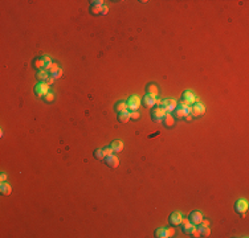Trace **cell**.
I'll return each instance as SVG.
<instances>
[{
	"mask_svg": "<svg viewBox=\"0 0 249 238\" xmlns=\"http://www.w3.org/2000/svg\"><path fill=\"white\" fill-rule=\"evenodd\" d=\"M176 106H177V103L175 99H164L160 102V106H159V107H162L167 114H170V113H174Z\"/></svg>",
	"mask_w": 249,
	"mask_h": 238,
	"instance_id": "1",
	"label": "cell"
},
{
	"mask_svg": "<svg viewBox=\"0 0 249 238\" xmlns=\"http://www.w3.org/2000/svg\"><path fill=\"white\" fill-rule=\"evenodd\" d=\"M155 237L164 238V227H159V229L155 230Z\"/></svg>",
	"mask_w": 249,
	"mask_h": 238,
	"instance_id": "27",
	"label": "cell"
},
{
	"mask_svg": "<svg viewBox=\"0 0 249 238\" xmlns=\"http://www.w3.org/2000/svg\"><path fill=\"white\" fill-rule=\"evenodd\" d=\"M235 210L237 212L238 214L244 216V214L246 213V210H248V201L246 200H238L235 205Z\"/></svg>",
	"mask_w": 249,
	"mask_h": 238,
	"instance_id": "6",
	"label": "cell"
},
{
	"mask_svg": "<svg viewBox=\"0 0 249 238\" xmlns=\"http://www.w3.org/2000/svg\"><path fill=\"white\" fill-rule=\"evenodd\" d=\"M110 147L113 148L114 152H121V151L123 150V143H122L121 140H114V142L111 143Z\"/></svg>",
	"mask_w": 249,
	"mask_h": 238,
	"instance_id": "15",
	"label": "cell"
},
{
	"mask_svg": "<svg viewBox=\"0 0 249 238\" xmlns=\"http://www.w3.org/2000/svg\"><path fill=\"white\" fill-rule=\"evenodd\" d=\"M94 157L95 159H98V160H103L105 159V155H103V150H95L94 151Z\"/></svg>",
	"mask_w": 249,
	"mask_h": 238,
	"instance_id": "21",
	"label": "cell"
},
{
	"mask_svg": "<svg viewBox=\"0 0 249 238\" xmlns=\"http://www.w3.org/2000/svg\"><path fill=\"white\" fill-rule=\"evenodd\" d=\"M191 108H192V113H191V115H193V116H200V115H203V114L205 113V107H204V105L197 103V102H196Z\"/></svg>",
	"mask_w": 249,
	"mask_h": 238,
	"instance_id": "7",
	"label": "cell"
},
{
	"mask_svg": "<svg viewBox=\"0 0 249 238\" xmlns=\"http://www.w3.org/2000/svg\"><path fill=\"white\" fill-rule=\"evenodd\" d=\"M174 234H175L174 227H167V229H164V238H167V237H172Z\"/></svg>",
	"mask_w": 249,
	"mask_h": 238,
	"instance_id": "25",
	"label": "cell"
},
{
	"mask_svg": "<svg viewBox=\"0 0 249 238\" xmlns=\"http://www.w3.org/2000/svg\"><path fill=\"white\" fill-rule=\"evenodd\" d=\"M139 113L138 111H130V119H132V120H137V119H139Z\"/></svg>",
	"mask_w": 249,
	"mask_h": 238,
	"instance_id": "30",
	"label": "cell"
},
{
	"mask_svg": "<svg viewBox=\"0 0 249 238\" xmlns=\"http://www.w3.org/2000/svg\"><path fill=\"white\" fill-rule=\"evenodd\" d=\"M105 163L107 164L110 168H117V167L119 165L118 157H117V156H114V155H110V156H107V157H105Z\"/></svg>",
	"mask_w": 249,
	"mask_h": 238,
	"instance_id": "10",
	"label": "cell"
},
{
	"mask_svg": "<svg viewBox=\"0 0 249 238\" xmlns=\"http://www.w3.org/2000/svg\"><path fill=\"white\" fill-rule=\"evenodd\" d=\"M53 77H54V78H61V77H62V69H58V70L53 74Z\"/></svg>",
	"mask_w": 249,
	"mask_h": 238,
	"instance_id": "36",
	"label": "cell"
},
{
	"mask_svg": "<svg viewBox=\"0 0 249 238\" xmlns=\"http://www.w3.org/2000/svg\"><path fill=\"white\" fill-rule=\"evenodd\" d=\"M118 120L121 123H127L130 120V111H123V113H118Z\"/></svg>",
	"mask_w": 249,
	"mask_h": 238,
	"instance_id": "14",
	"label": "cell"
},
{
	"mask_svg": "<svg viewBox=\"0 0 249 238\" xmlns=\"http://www.w3.org/2000/svg\"><path fill=\"white\" fill-rule=\"evenodd\" d=\"M211 235V230H209V226L208 227H203L200 229V237H209Z\"/></svg>",
	"mask_w": 249,
	"mask_h": 238,
	"instance_id": "24",
	"label": "cell"
},
{
	"mask_svg": "<svg viewBox=\"0 0 249 238\" xmlns=\"http://www.w3.org/2000/svg\"><path fill=\"white\" fill-rule=\"evenodd\" d=\"M143 105L148 108H152L156 105V97H152L150 94H146V97L143 98Z\"/></svg>",
	"mask_w": 249,
	"mask_h": 238,
	"instance_id": "9",
	"label": "cell"
},
{
	"mask_svg": "<svg viewBox=\"0 0 249 238\" xmlns=\"http://www.w3.org/2000/svg\"><path fill=\"white\" fill-rule=\"evenodd\" d=\"M164 115H166V111L162 107H159V106L156 108H152V111H151V118H152L154 122H162Z\"/></svg>",
	"mask_w": 249,
	"mask_h": 238,
	"instance_id": "3",
	"label": "cell"
},
{
	"mask_svg": "<svg viewBox=\"0 0 249 238\" xmlns=\"http://www.w3.org/2000/svg\"><path fill=\"white\" fill-rule=\"evenodd\" d=\"M44 99H45V102H48V103L53 102V100H54V94H53V93H48L44 97Z\"/></svg>",
	"mask_w": 249,
	"mask_h": 238,
	"instance_id": "29",
	"label": "cell"
},
{
	"mask_svg": "<svg viewBox=\"0 0 249 238\" xmlns=\"http://www.w3.org/2000/svg\"><path fill=\"white\" fill-rule=\"evenodd\" d=\"M54 79H56V78H54V77H53V76H52V77L49 76V77H48V78H47V81L44 82V83H47L48 86H49V85H52L53 82H54Z\"/></svg>",
	"mask_w": 249,
	"mask_h": 238,
	"instance_id": "34",
	"label": "cell"
},
{
	"mask_svg": "<svg viewBox=\"0 0 249 238\" xmlns=\"http://www.w3.org/2000/svg\"><path fill=\"white\" fill-rule=\"evenodd\" d=\"M115 110L118 113H123V111H129L127 110V102H118L115 105Z\"/></svg>",
	"mask_w": 249,
	"mask_h": 238,
	"instance_id": "19",
	"label": "cell"
},
{
	"mask_svg": "<svg viewBox=\"0 0 249 238\" xmlns=\"http://www.w3.org/2000/svg\"><path fill=\"white\" fill-rule=\"evenodd\" d=\"M42 61H44V65H45V70H47V69L53 63V62H52V58H50L49 56H45V57L42 58Z\"/></svg>",
	"mask_w": 249,
	"mask_h": 238,
	"instance_id": "26",
	"label": "cell"
},
{
	"mask_svg": "<svg viewBox=\"0 0 249 238\" xmlns=\"http://www.w3.org/2000/svg\"><path fill=\"white\" fill-rule=\"evenodd\" d=\"M5 180H7V175H5V173H1V176H0V181L4 182Z\"/></svg>",
	"mask_w": 249,
	"mask_h": 238,
	"instance_id": "37",
	"label": "cell"
},
{
	"mask_svg": "<svg viewBox=\"0 0 249 238\" xmlns=\"http://www.w3.org/2000/svg\"><path fill=\"white\" fill-rule=\"evenodd\" d=\"M190 221L196 226V225H199L201 221H203V214H201L200 212H192L191 216H190Z\"/></svg>",
	"mask_w": 249,
	"mask_h": 238,
	"instance_id": "11",
	"label": "cell"
},
{
	"mask_svg": "<svg viewBox=\"0 0 249 238\" xmlns=\"http://www.w3.org/2000/svg\"><path fill=\"white\" fill-rule=\"evenodd\" d=\"M139 106H140V99L137 95L130 97V99L127 100V110H130V111H138Z\"/></svg>",
	"mask_w": 249,
	"mask_h": 238,
	"instance_id": "4",
	"label": "cell"
},
{
	"mask_svg": "<svg viewBox=\"0 0 249 238\" xmlns=\"http://www.w3.org/2000/svg\"><path fill=\"white\" fill-rule=\"evenodd\" d=\"M163 124L166 127H171V126H174V122H175V119L172 118V115H170V114H167L166 113V115H164V118H163Z\"/></svg>",
	"mask_w": 249,
	"mask_h": 238,
	"instance_id": "16",
	"label": "cell"
},
{
	"mask_svg": "<svg viewBox=\"0 0 249 238\" xmlns=\"http://www.w3.org/2000/svg\"><path fill=\"white\" fill-rule=\"evenodd\" d=\"M185 119H187V120H192V115H188V116H185Z\"/></svg>",
	"mask_w": 249,
	"mask_h": 238,
	"instance_id": "38",
	"label": "cell"
},
{
	"mask_svg": "<svg viewBox=\"0 0 249 238\" xmlns=\"http://www.w3.org/2000/svg\"><path fill=\"white\" fill-rule=\"evenodd\" d=\"M191 235H192V237H200V230L195 226V227H193V230L191 232Z\"/></svg>",
	"mask_w": 249,
	"mask_h": 238,
	"instance_id": "32",
	"label": "cell"
},
{
	"mask_svg": "<svg viewBox=\"0 0 249 238\" xmlns=\"http://www.w3.org/2000/svg\"><path fill=\"white\" fill-rule=\"evenodd\" d=\"M182 219H183L182 214H180L179 212H175V213H172L171 217H170V224L174 225V226H176V225H180Z\"/></svg>",
	"mask_w": 249,
	"mask_h": 238,
	"instance_id": "12",
	"label": "cell"
},
{
	"mask_svg": "<svg viewBox=\"0 0 249 238\" xmlns=\"http://www.w3.org/2000/svg\"><path fill=\"white\" fill-rule=\"evenodd\" d=\"M174 115L176 116V118H184V113H183L182 107L176 106V108H175V111H174Z\"/></svg>",
	"mask_w": 249,
	"mask_h": 238,
	"instance_id": "22",
	"label": "cell"
},
{
	"mask_svg": "<svg viewBox=\"0 0 249 238\" xmlns=\"http://www.w3.org/2000/svg\"><path fill=\"white\" fill-rule=\"evenodd\" d=\"M36 77H37V79H39L40 82H45L49 76H48V71L45 70V69H42V70H39V73H37Z\"/></svg>",
	"mask_w": 249,
	"mask_h": 238,
	"instance_id": "17",
	"label": "cell"
},
{
	"mask_svg": "<svg viewBox=\"0 0 249 238\" xmlns=\"http://www.w3.org/2000/svg\"><path fill=\"white\" fill-rule=\"evenodd\" d=\"M180 225H182V229H183V232H184L185 234H191V232H192L193 227H195V225H193L190 219H184V218L182 219Z\"/></svg>",
	"mask_w": 249,
	"mask_h": 238,
	"instance_id": "8",
	"label": "cell"
},
{
	"mask_svg": "<svg viewBox=\"0 0 249 238\" xmlns=\"http://www.w3.org/2000/svg\"><path fill=\"white\" fill-rule=\"evenodd\" d=\"M58 69H60V68H58V65H57V63H54V62H53L52 65H50L49 68L47 69V71H49V73H50V74H52V76H53V74H54L56 71L58 70Z\"/></svg>",
	"mask_w": 249,
	"mask_h": 238,
	"instance_id": "23",
	"label": "cell"
},
{
	"mask_svg": "<svg viewBox=\"0 0 249 238\" xmlns=\"http://www.w3.org/2000/svg\"><path fill=\"white\" fill-rule=\"evenodd\" d=\"M11 190H12V188H11V185L8 184V182L4 181L0 184V193H1V195H4V196L11 195Z\"/></svg>",
	"mask_w": 249,
	"mask_h": 238,
	"instance_id": "13",
	"label": "cell"
},
{
	"mask_svg": "<svg viewBox=\"0 0 249 238\" xmlns=\"http://www.w3.org/2000/svg\"><path fill=\"white\" fill-rule=\"evenodd\" d=\"M101 8L102 7H95V5H92V8H90V12L93 13V15H101Z\"/></svg>",
	"mask_w": 249,
	"mask_h": 238,
	"instance_id": "28",
	"label": "cell"
},
{
	"mask_svg": "<svg viewBox=\"0 0 249 238\" xmlns=\"http://www.w3.org/2000/svg\"><path fill=\"white\" fill-rule=\"evenodd\" d=\"M147 91H148V94H150V95H152V97H156V95H158V93H159V90H158V86H156V85L151 83V85H148Z\"/></svg>",
	"mask_w": 249,
	"mask_h": 238,
	"instance_id": "18",
	"label": "cell"
},
{
	"mask_svg": "<svg viewBox=\"0 0 249 238\" xmlns=\"http://www.w3.org/2000/svg\"><path fill=\"white\" fill-rule=\"evenodd\" d=\"M48 93H49V86H48L47 83H44V82H40V83L36 85V87H34V94L40 98L45 97Z\"/></svg>",
	"mask_w": 249,
	"mask_h": 238,
	"instance_id": "2",
	"label": "cell"
},
{
	"mask_svg": "<svg viewBox=\"0 0 249 238\" xmlns=\"http://www.w3.org/2000/svg\"><path fill=\"white\" fill-rule=\"evenodd\" d=\"M33 66L36 69H39V70H42V69H45V65H44V61L40 60V58H36V60L33 61Z\"/></svg>",
	"mask_w": 249,
	"mask_h": 238,
	"instance_id": "20",
	"label": "cell"
},
{
	"mask_svg": "<svg viewBox=\"0 0 249 238\" xmlns=\"http://www.w3.org/2000/svg\"><path fill=\"white\" fill-rule=\"evenodd\" d=\"M113 148L111 147H107V148H103V155H105V157H107V156H110V155H113Z\"/></svg>",
	"mask_w": 249,
	"mask_h": 238,
	"instance_id": "31",
	"label": "cell"
},
{
	"mask_svg": "<svg viewBox=\"0 0 249 238\" xmlns=\"http://www.w3.org/2000/svg\"><path fill=\"white\" fill-rule=\"evenodd\" d=\"M182 98H183L182 102H184L185 105H188V106H191V105H193V103H196V95L193 94L192 91H190V90H185V91L183 93Z\"/></svg>",
	"mask_w": 249,
	"mask_h": 238,
	"instance_id": "5",
	"label": "cell"
},
{
	"mask_svg": "<svg viewBox=\"0 0 249 238\" xmlns=\"http://www.w3.org/2000/svg\"><path fill=\"white\" fill-rule=\"evenodd\" d=\"M107 12H109V7L103 4L102 8H101V15H107Z\"/></svg>",
	"mask_w": 249,
	"mask_h": 238,
	"instance_id": "35",
	"label": "cell"
},
{
	"mask_svg": "<svg viewBox=\"0 0 249 238\" xmlns=\"http://www.w3.org/2000/svg\"><path fill=\"white\" fill-rule=\"evenodd\" d=\"M90 3H92V5H95V7H102L103 5L102 0H93V1H90Z\"/></svg>",
	"mask_w": 249,
	"mask_h": 238,
	"instance_id": "33",
	"label": "cell"
}]
</instances>
